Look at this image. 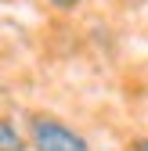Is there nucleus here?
I'll use <instances>...</instances> for the list:
<instances>
[{
  "label": "nucleus",
  "mask_w": 148,
  "mask_h": 151,
  "mask_svg": "<svg viewBox=\"0 0 148 151\" xmlns=\"http://www.w3.org/2000/svg\"><path fill=\"white\" fill-rule=\"evenodd\" d=\"M22 137L29 151H90V140L54 111H29Z\"/></svg>",
  "instance_id": "f257e3e1"
},
{
  "label": "nucleus",
  "mask_w": 148,
  "mask_h": 151,
  "mask_svg": "<svg viewBox=\"0 0 148 151\" xmlns=\"http://www.w3.org/2000/svg\"><path fill=\"white\" fill-rule=\"evenodd\" d=\"M0 151H29L22 129H18L7 115H0Z\"/></svg>",
  "instance_id": "f03ea898"
},
{
  "label": "nucleus",
  "mask_w": 148,
  "mask_h": 151,
  "mask_svg": "<svg viewBox=\"0 0 148 151\" xmlns=\"http://www.w3.org/2000/svg\"><path fill=\"white\" fill-rule=\"evenodd\" d=\"M47 4H51L54 11H80L83 0H47Z\"/></svg>",
  "instance_id": "7ed1b4c3"
},
{
  "label": "nucleus",
  "mask_w": 148,
  "mask_h": 151,
  "mask_svg": "<svg viewBox=\"0 0 148 151\" xmlns=\"http://www.w3.org/2000/svg\"><path fill=\"white\" fill-rule=\"evenodd\" d=\"M130 151H148V133L134 137V140H130Z\"/></svg>",
  "instance_id": "20e7f679"
}]
</instances>
